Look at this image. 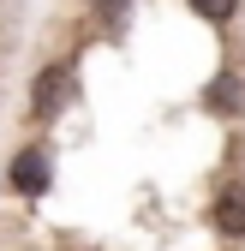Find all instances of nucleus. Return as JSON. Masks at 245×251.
I'll use <instances>...</instances> for the list:
<instances>
[{
    "label": "nucleus",
    "instance_id": "nucleus-2",
    "mask_svg": "<svg viewBox=\"0 0 245 251\" xmlns=\"http://www.w3.org/2000/svg\"><path fill=\"white\" fill-rule=\"evenodd\" d=\"M12 192H24V198H42L48 192V150H18L12 155Z\"/></svg>",
    "mask_w": 245,
    "mask_h": 251
},
{
    "label": "nucleus",
    "instance_id": "nucleus-1",
    "mask_svg": "<svg viewBox=\"0 0 245 251\" xmlns=\"http://www.w3.org/2000/svg\"><path fill=\"white\" fill-rule=\"evenodd\" d=\"M66 96H72V66H42V78H36V90H30V114L36 120H54L60 108H66Z\"/></svg>",
    "mask_w": 245,
    "mask_h": 251
},
{
    "label": "nucleus",
    "instance_id": "nucleus-5",
    "mask_svg": "<svg viewBox=\"0 0 245 251\" xmlns=\"http://www.w3.org/2000/svg\"><path fill=\"white\" fill-rule=\"evenodd\" d=\"M192 12H197V18H216V24H227V18L239 12V0H192Z\"/></svg>",
    "mask_w": 245,
    "mask_h": 251
},
{
    "label": "nucleus",
    "instance_id": "nucleus-4",
    "mask_svg": "<svg viewBox=\"0 0 245 251\" xmlns=\"http://www.w3.org/2000/svg\"><path fill=\"white\" fill-rule=\"evenodd\" d=\"M203 102H209V108H221V114H233V108H239V84L221 72L216 84H209V96H203Z\"/></svg>",
    "mask_w": 245,
    "mask_h": 251
},
{
    "label": "nucleus",
    "instance_id": "nucleus-3",
    "mask_svg": "<svg viewBox=\"0 0 245 251\" xmlns=\"http://www.w3.org/2000/svg\"><path fill=\"white\" fill-rule=\"evenodd\" d=\"M209 222H216L221 233H245V185H227V192L216 198V209H209Z\"/></svg>",
    "mask_w": 245,
    "mask_h": 251
},
{
    "label": "nucleus",
    "instance_id": "nucleus-6",
    "mask_svg": "<svg viewBox=\"0 0 245 251\" xmlns=\"http://www.w3.org/2000/svg\"><path fill=\"white\" fill-rule=\"evenodd\" d=\"M96 6H102V18H108V24H114V18H120V12H126V0H96Z\"/></svg>",
    "mask_w": 245,
    "mask_h": 251
}]
</instances>
